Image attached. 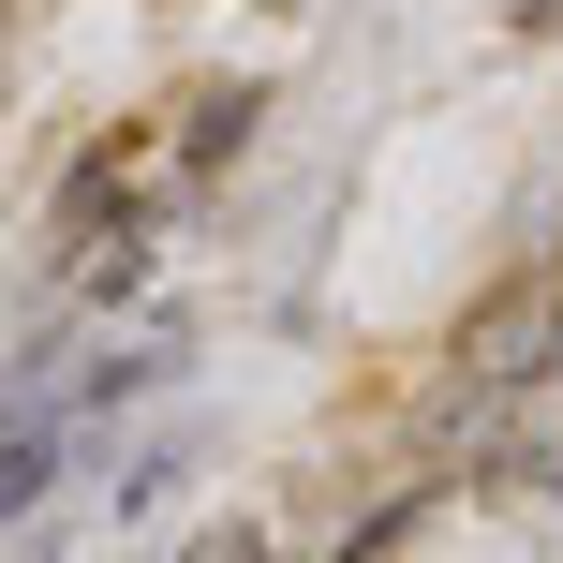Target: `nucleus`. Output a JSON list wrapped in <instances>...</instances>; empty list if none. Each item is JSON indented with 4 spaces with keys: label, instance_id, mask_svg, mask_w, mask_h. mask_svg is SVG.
<instances>
[{
    "label": "nucleus",
    "instance_id": "f257e3e1",
    "mask_svg": "<svg viewBox=\"0 0 563 563\" xmlns=\"http://www.w3.org/2000/svg\"><path fill=\"white\" fill-rule=\"evenodd\" d=\"M45 475H59V445H45V430H0V519H30V505H45Z\"/></svg>",
    "mask_w": 563,
    "mask_h": 563
},
{
    "label": "nucleus",
    "instance_id": "f03ea898",
    "mask_svg": "<svg viewBox=\"0 0 563 563\" xmlns=\"http://www.w3.org/2000/svg\"><path fill=\"white\" fill-rule=\"evenodd\" d=\"M194 563H267V534H253V519H238V534H208Z\"/></svg>",
    "mask_w": 563,
    "mask_h": 563
},
{
    "label": "nucleus",
    "instance_id": "7ed1b4c3",
    "mask_svg": "<svg viewBox=\"0 0 563 563\" xmlns=\"http://www.w3.org/2000/svg\"><path fill=\"white\" fill-rule=\"evenodd\" d=\"M549 341H563V282H549Z\"/></svg>",
    "mask_w": 563,
    "mask_h": 563
}]
</instances>
